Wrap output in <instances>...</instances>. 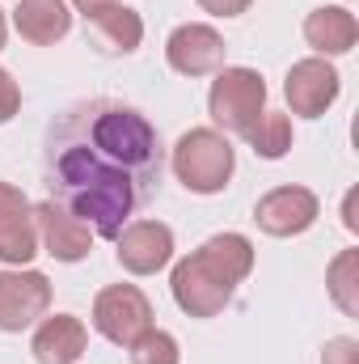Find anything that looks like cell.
<instances>
[{"label":"cell","mask_w":359,"mask_h":364,"mask_svg":"<svg viewBox=\"0 0 359 364\" xmlns=\"http://www.w3.org/2000/svg\"><path fill=\"white\" fill-rule=\"evenodd\" d=\"M359 191H347V203H343V225L351 229V233H359Z\"/></svg>","instance_id":"23"},{"label":"cell","mask_w":359,"mask_h":364,"mask_svg":"<svg viewBox=\"0 0 359 364\" xmlns=\"http://www.w3.org/2000/svg\"><path fill=\"white\" fill-rule=\"evenodd\" d=\"M321 364H359V343L351 335H343V339H330L326 343V356Z\"/></svg>","instance_id":"20"},{"label":"cell","mask_w":359,"mask_h":364,"mask_svg":"<svg viewBox=\"0 0 359 364\" xmlns=\"http://www.w3.org/2000/svg\"><path fill=\"white\" fill-rule=\"evenodd\" d=\"M34 229H38L47 255L60 259V263H81V259L89 255V246H93L89 225L77 220V216H72L68 208H60L55 199H47V203L34 208Z\"/></svg>","instance_id":"12"},{"label":"cell","mask_w":359,"mask_h":364,"mask_svg":"<svg viewBox=\"0 0 359 364\" xmlns=\"http://www.w3.org/2000/svg\"><path fill=\"white\" fill-rule=\"evenodd\" d=\"M250 4H254V0H199V9L211 13V17H241Z\"/></svg>","instance_id":"22"},{"label":"cell","mask_w":359,"mask_h":364,"mask_svg":"<svg viewBox=\"0 0 359 364\" xmlns=\"http://www.w3.org/2000/svg\"><path fill=\"white\" fill-rule=\"evenodd\" d=\"M178 339L165 331H144L131 343V364H178Z\"/></svg>","instance_id":"19"},{"label":"cell","mask_w":359,"mask_h":364,"mask_svg":"<svg viewBox=\"0 0 359 364\" xmlns=\"http://www.w3.org/2000/svg\"><path fill=\"white\" fill-rule=\"evenodd\" d=\"M326 284H330L334 305H338L347 318H359V250H343V255L330 263Z\"/></svg>","instance_id":"17"},{"label":"cell","mask_w":359,"mask_h":364,"mask_svg":"<svg viewBox=\"0 0 359 364\" xmlns=\"http://www.w3.org/2000/svg\"><path fill=\"white\" fill-rule=\"evenodd\" d=\"M51 309V279L43 272H0V331H26Z\"/></svg>","instance_id":"7"},{"label":"cell","mask_w":359,"mask_h":364,"mask_svg":"<svg viewBox=\"0 0 359 364\" xmlns=\"http://www.w3.org/2000/svg\"><path fill=\"white\" fill-rule=\"evenodd\" d=\"M17 106H21V90H17V81L0 68V123H9V119L17 114Z\"/></svg>","instance_id":"21"},{"label":"cell","mask_w":359,"mask_h":364,"mask_svg":"<svg viewBox=\"0 0 359 364\" xmlns=\"http://www.w3.org/2000/svg\"><path fill=\"white\" fill-rule=\"evenodd\" d=\"M304 38L321 55H347L359 38V21L343 4H326V9H313L304 17Z\"/></svg>","instance_id":"16"},{"label":"cell","mask_w":359,"mask_h":364,"mask_svg":"<svg viewBox=\"0 0 359 364\" xmlns=\"http://www.w3.org/2000/svg\"><path fill=\"white\" fill-rule=\"evenodd\" d=\"M13 26H17V34L26 43L51 47V43H60L72 30V13H68L64 0H21L13 9Z\"/></svg>","instance_id":"15"},{"label":"cell","mask_w":359,"mask_h":364,"mask_svg":"<svg viewBox=\"0 0 359 364\" xmlns=\"http://www.w3.org/2000/svg\"><path fill=\"white\" fill-rule=\"evenodd\" d=\"M161 174V132L136 106L89 97L47 127L43 182L60 208L93 225L97 237L114 242L127 220L153 203Z\"/></svg>","instance_id":"1"},{"label":"cell","mask_w":359,"mask_h":364,"mask_svg":"<svg viewBox=\"0 0 359 364\" xmlns=\"http://www.w3.org/2000/svg\"><path fill=\"white\" fill-rule=\"evenodd\" d=\"M81 13H89V9H101V4H118V0H72Z\"/></svg>","instance_id":"24"},{"label":"cell","mask_w":359,"mask_h":364,"mask_svg":"<svg viewBox=\"0 0 359 364\" xmlns=\"http://www.w3.org/2000/svg\"><path fill=\"white\" fill-rule=\"evenodd\" d=\"M254 272V246L241 233H216L207 237L190 259L174 267V301L190 318H216L228 301L233 288Z\"/></svg>","instance_id":"2"},{"label":"cell","mask_w":359,"mask_h":364,"mask_svg":"<svg viewBox=\"0 0 359 364\" xmlns=\"http://www.w3.org/2000/svg\"><path fill=\"white\" fill-rule=\"evenodd\" d=\"M317 212H321V203L309 186H275L254 203V220L270 237H296V233L313 229Z\"/></svg>","instance_id":"6"},{"label":"cell","mask_w":359,"mask_h":364,"mask_svg":"<svg viewBox=\"0 0 359 364\" xmlns=\"http://www.w3.org/2000/svg\"><path fill=\"white\" fill-rule=\"evenodd\" d=\"M114 242H118V263H123V272H131V275H157L170 259H174V233H170V225H161V220H136V225H127Z\"/></svg>","instance_id":"11"},{"label":"cell","mask_w":359,"mask_h":364,"mask_svg":"<svg viewBox=\"0 0 359 364\" xmlns=\"http://www.w3.org/2000/svg\"><path fill=\"white\" fill-rule=\"evenodd\" d=\"M245 140H250V149H254L258 157L279 161V157H287V149H292V123H287V114L263 110V114H258V123L245 132Z\"/></svg>","instance_id":"18"},{"label":"cell","mask_w":359,"mask_h":364,"mask_svg":"<svg viewBox=\"0 0 359 364\" xmlns=\"http://www.w3.org/2000/svg\"><path fill=\"white\" fill-rule=\"evenodd\" d=\"M93 326L118 348H131L144 331H153V305L136 284H110L93 301Z\"/></svg>","instance_id":"5"},{"label":"cell","mask_w":359,"mask_h":364,"mask_svg":"<svg viewBox=\"0 0 359 364\" xmlns=\"http://www.w3.org/2000/svg\"><path fill=\"white\" fill-rule=\"evenodd\" d=\"M85 343H89V331L81 318L72 314H55L38 326L30 352L38 356V364H77L85 356Z\"/></svg>","instance_id":"14"},{"label":"cell","mask_w":359,"mask_h":364,"mask_svg":"<svg viewBox=\"0 0 359 364\" xmlns=\"http://www.w3.org/2000/svg\"><path fill=\"white\" fill-rule=\"evenodd\" d=\"M343 90V77L334 73V64L326 60H300L292 64L287 81H283V93H287V106L292 114H304V119H317L334 106V97Z\"/></svg>","instance_id":"10"},{"label":"cell","mask_w":359,"mask_h":364,"mask_svg":"<svg viewBox=\"0 0 359 364\" xmlns=\"http://www.w3.org/2000/svg\"><path fill=\"white\" fill-rule=\"evenodd\" d=\"M34 255H38L34 208L13 182H0V263L26 267Z\"/></svg>","instance_id":"9"},{"label":"cell","mask_w":359,"mask_h":364,"mask_svg":"<svg viewBox=\"0 0 359 364\" xmlns=\"http://www.w3.org/2000/svg\"><path fill=\"white\" fill-rule=\"evenodd\" d=\"M85 30H89V43L101 55H131L144 38V21L136 9L127 4H101L85 13Z\"/></svg>","instance_id":"13"},{"label":"cell","mask_w":359,"mask_h":364,"mask_svg":"<svg viewBox=\"0 0 359 364\" xmlns=\"http://www.w3.org/2000/svg\"><path fill=\"white\" fill-rule=\"evenodd\" d=\"M0 47H4V13H0Z\"/></svg>","instance_id":"25"},{"label":"cell","mask_w":359,"mask_h":364,"mask_svg":"<svg viewBox=\"0 0 359 364\" xmlns=\"http://www.w3.org/2000/svg\"><path fill=\"white\" fill-rule=\"evenodd\" d=\"M165 60L170 68L182 77H207V73H220L224 68V38L203 26V21H186L170 34L165 43Z\"/></svg>","instance_id":"8"},{"label":"cell","mask_w":359,"mask_h":364,"mask_svg":"<svg viewBox=\"0 0 359 364\" xmlns=\"http://www.w3.org/2000/svg\"><path fill=\"white\" fill-rule=\"evenodd\" d=\"M233 170H237V153L216 127H190L178 140V149H174V174L194 195L224 191Z\"/></svg>","instance_id":"3"},{"label":"cell","mask_w":359,"mask_h":364,"mask_svg":"<svg viewBox=\"0 0 359 364\" xmlns=\"http://www.w3.org/2000/svg\"><path fill=\"white\" fill-rule=\"evenodd\" d=\"M263 106H267V85L254 68H220L216 73L211 93H207V110H211L216 127L245 136L258 123Z\"/></svg>","instance_id":"4"}]
</instances>
